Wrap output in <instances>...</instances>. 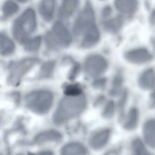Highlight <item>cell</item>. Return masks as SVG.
I'll list each match as a JSON object with an SVG mask.
<instances>
[{
  "label": "cell",
  "instance_id": "obj_27",
  "mask_svg": "<svg viewBox=\"0 0 155 155\" xmlns=\"http://www.w3.org/2000/svg\"><path fill=\"white\" fill-rule=\"evenodd\" d=\"M115 105L114 102L110 101L105 105L102 112V115L106 118H110L114 114Z\"/></svg>",
  "mask_w": 155,
  "mask_h": 155
},
{
  "label": "cell",
  "instance_id": "obj_28",
  "mask_svg": "<svg viewBox=\"0 0 155 155\" xmlns=\"http://www.w3.org/2000/svg\"><path fill=\"white\" fill-rule=\"evenodd\" d=\"M127 91H124L118 102V108L120 117L123 115V110L127 100Z\"/></svg>",
  "mask_w": 155,
  "mask_h": 155
},
{
  "label": "cell",
  "instance_id": "obj_21",
  "mask_svg": "<svg viewBox=\"0 0 155 155\" xmlns=\"http://www.w3.org/2000/svg\"><path fill=\"white\" fill-rule=\"evenodd\" d=\"M55 66V62L50 61L44 63L41 67L39 72V79H44L51 78Z\"/></svg>",
  "mask_w": 155,
  "mask_h": 155
},
{
  "label": "cell",
  "instance_id": "obj_19",
  "mask_svg": "<svg viewBox=\"0 0 155 155\" xmlns=\"http://www.w3.org/2000/svg\"><path fill=\"white\" fill-rule=\"evenodd\" d=\"M15 45L13 41L4 34L0 35V52L2 55L10 54L14 51Z\"/></svg>",
  "mask_w": 155,
  "mask_h": 155
},
{
  "label": "cell",
  "instance_id": "obj_1",
  "mask_svg": "<svg viewBox=\"0 0 155 155\" xmlns=\"http://www.w3.org/2000/svg\"><path fill=\"white\" fill-rule=\"evenodd\" d=\"M86 100L83 95L66 96L60 101L53 115L54 123L61 125L80 114L85 108Z\"/></svg>",
  "mask_w": 155,
  "mask_h": 155
},
{
  "label": "cell",
  "instance_id": "obj_12",
  "mask_svg": "<svg viewBox=\"0 0 155 155\" xmlns=\"http://www.w3.org/2000/svg\"><path fill=\"white\" fill-rule=\"evenodd\" d=\"M144 141L150 147L155 149V120L146 121L143 127Z\"/></svg>",
  "mask_w": 155,
  "mask_h": 155
},
{
  "label": "cell",
  "instance_id": "obj_14",
  "mask_svg": "<svg viewBox=\"0 0 155 155\" xmlns=\"http://www.w3.org/2000/svg\"><path fill=\"white\" fill-rule=\"evenodd\" d=\"M79 3L78 0L63 1L59 9V17L63 19L68 18L70 17L76 11Z\"/></svg>",
  "mask_w": 155,
  "mask_h": 155
},
{
  "label": "cell",
  "instance_id": "obj_17",
  "mask_svg": "<svg viewBox=\"0 0 155 155\" xmlns=\"http://www.w3.org/2000/svg\"><path fill=\"white\" fill-rule=\"evenodd\" d=\"M87 150L84 147L77 143H69L64 147L61 155H86Z\"/></svg>",
  "mask_w": 155,
  "mask_h": 155
},
{
  "label": "cell",
  "instance_id": "obj_7",
  "mask_svg": "<svg viewBox=\"0 0 155 155\" xmlns=\"http://www.w3.org/2000/svg\"><path fill=\"white\" fill-rule=\"evenodd\" d=\"M52 31L51 34L58 46L67 47L71 43L72 35L61 21H58L54 24Z\"/></svg>",
  "mask_w": 155,
  "mask_h": 155
},
{
  "label": "cell",
  "instance_id": "obj_30",
  "mask_svg": "<svg viewBox=\"0 0 155 155\" xmlns=\"http://www.w3.org/2000/svg\"><path fill=\"white\" fill-rule=\"evenodd\" d=\"M112 13L111 7L108 5L105 6L101 12V16L103 19H106L109 17Z\"/></svg>",
  "mask_w": 155,
  "mask_h": 155
},
{
  "label": "cell",
  "instance_id": "obj_8",
  "mask_svg": "<svg viewBox=\"0 0 155 155\" xmlns=\"http://www.w3.org/2000/svg\"><path fill=\"white\" fill-rule=\"evenodd\" d=\"M124 56L129 62L136 64L147 63L153 58V56L149 51L143 47L129 50L125 52Z\"/></svg>",
  "mask_w": 155,
  "mask_h": 155
},
{
  "label": "cell",
  "instance_id": "obj_35",
  "mask_svg": "<svg viewBox=\"0 0 155 155\" xmlns=\"http://www.w3.org/2000/svg\"><path fill=\"white\" fill-rule=\"evenodd\" d=\"M28 155H35L34 154H33L32 153H29Z\"/></svg>",
  "mask_w": 155,
  "mask_h": 155
},
{
  "label": "cell",
  "instance_id": "obj_33",
  "mask_svg": "<svg viewBox=\"0 0 155 155\" xmlns=\"http://www.w3.org/2000/svg\"><path fill=\"white\" fill-rule=\"evenodd\" d=\"M150 20L153 23H155V10L152 12L150 16Z\"/></svg>",
  "mask_w": 155,
  "mask_h": 155
},
{
  "label": "cell",
  "instance_id": "obj_23",
  "mask_svg": "<svg viewBox=\"0 0 155 155\" xmlns=\"http://www.w3.org/2000/svg\"><path fill=\"white\" fill-rule=\"evenodd\" d=\"M18 6L15 2L8 1L5 2L2 6V12L5 17H9L16 12Z\"/></svg>",
  "mask_w": 155,
  "mask_h": 155
},
{
  "label": "cell",
  "instance_id": "obj_10",
  "mask_svg": "<svg viewBox=\"0 0 155 155\" xmlns=\"http://www.w3.org/2000/svg\"><path fill=\"white\" fill-rule=\"evenodd\" d=\"M110 131L108 129L101 130L94 134L90 140L91 147L95 150L103 147L107 143L110 135Z\"/></svg>",
  "mask_w": 155,
  "mask_h": 155
},
{
  "label": "cell",
  "instance_id": "obj_24",
  "mask_svg": "<svg viewBox=\"0 0 155 155\" xmlns=\"http://www.w3.org/2000/svg\"><path fill=\"white\" fill-rule=\"evenodd\" d=\"M82 89L77 84H70L66 85L64 88V93L66 96H77L81 95Z\"/></svg>",
  "mask_w": 155,
  "mask_h": 155
},
{
  "label": "cell",
  "instance_id": "obj_29",
  "mask_svg": "<svg viewBox=\"0 0 155 155\" xmlns=\"http://www.w3.org/2000/svg\"><path fill=\"white\" fill-rule=\"evenodd\" d=\"M80 69V66L79 64L75 62L69 73L68 78L71 80L74 79L79 73Z\"/></svg>",
  "mask_w": 155,
  "mask_h": 155
},
{
  "label": "cell",
  "instance_id": "obj_32",
  "mask_svg": "<svg viewBox=\"0 0 155 155\" xmlns=\"http://www.w3.org/2000/svg\"><path fill=\"white\" fill-rule=\"evenodd\" d=\"M151 99V106L153 107H155V90L152 92L150 95Z\"/></svg>",
  "mask_w": 155,
  "mask_h": 155
},
{
  "label": "cell",
  "instance_id": "obj_5",
  "mask_svg": "<svg viewBox=\"0 0 155 155\" xmlns=\"http://www.w3.org/2000/svg\"><path fill=\"white\" fill-rule=\"evenodd\" d=\"M38 61L35 58H27L12 64L10 67L7 77L8 84L14 87L18 86L24 76Z\"/></svg>",
  "mask_w": 155,
  "mask_h": 155
},
{
  "label": "cell",
  "instance_id": "obj_2",
  "mask_svg": "<svg viewBox=\"0 0 155 155\" xmlns=\"http://www.w3.org/2000/svg\"><path fill=\"white\" fill-rule=\"evenodd\" d=\"M36 25L34 11L31 8L27 9L14 22L12 32L14 38L19 43H25L28 36L34 31Z\"/></svg>",
  "mask_w": 155,
  "mask_h": 155
},
{
  "label": "cell",
  "instance_id": "obj_20",
  "mask_svg": "<svg viewBox=\"0 0 155 155\" xmlns=\"http://www.w3.org/2000/svg\"><path fill=\"white\" fill-rule=\"evenodd\" d=\"M139 120V113L137 110L133 107L129 110L127 119L123 124L125 129L131 130L137 127Z\"/></svg>",
  "mask_w": 155,
  "mask_h": 155
},
{
  "label": "cell",
  "instance_id": "obj_16",
  "mask_svg": "<svg viewBox=\"0 0 155 155\" xmlns=\"http://www.w3.org/2000/svg\"><path fill=\"white\" fill-rule=\"evenodd\" d=\"M124 22L123 16L118 15L103 22V26L105 30L112 34H116L121 28Z\"/></svg>",
  "mask_w": 155,
  "mask_h": 155
},
{
  "label": "cell",
  "instance_id": "obj_22",
  "mask_svg": "<svg viewBox=\"0 0 155 155\" xmlns=\"http://www.w3.org/2000/svg\"><path fill=\"white\" fill-rule=\"evenodd\" d=\"M131 147V155H150L143 141L138 138L133 141Z\"/></svg>",
  "mask_w": 155,
  "mask_h": 155
},
{
  "label": "cell",
  "instance_id": "obj_3",
  "mask_svg": "<svg viewBox=\"0 0 155 155\" xmlns=\"http://www.w3.org/2000/svg\"><path fill=\"white\" fill-rule=\"evenodd\" d=\"M53 101L52 93L45 90L34 91L25 97L24 102L26 107L38 114H46L50 110Z\"/></svg>",
  "mask_w": 155,
  "mask_h": 155
},
{
  "label": "cell",
  "instance_id": "obj_6",
  "mask_svg": "<svg viewBox=\"0 0 155 155\" xmlns=\"http://www.w3.org/2000/svg\"><path fill=\"white\" fill-rule=\"evenodd\" d=\"M86 73L92 78H97L102 75L107 67V62L103 56L97 54L88 56L84 64Z\"/></svg>",
  "mask_w": 155,
  "mask_h": 155
},
{
  "label": "cell",
  "instance_id": "obj_4",
  "mask_svg": "<svg viewBox=\"0 0 155 155\" xmlns=\"http://www.w3.org/2000/svg\"><path fill=\"white\" fill-rule=\"evenodd\" d=\"M95 25L94 12L90 2L87 1L74 22L73 31L76 35H83L89 28Z\"/></svg>",
  "mask_w": 155,
  "mask_h": 155
},
{
  "label": "cell",
  "instance_id": "obj_18",
  "mask_svg": "<svg viewBox=\"0 0 155 155\" xmlns=\"http://www.w3.org/2000/svg\"><path fill=\"white\" fill-rule=\"evenodd\" d=\"M62 138L61 135L58 132L54 130L46 131L38 135L35 140L38 143L49 141H58Z\"/></svg>",
  "mask_w": 155,
  "mask_h": 155
},
{
  "label": "cell",
  "instance_id": "obj_13",
  "mask_svg": "<svg viewBox=\"0 0 155 155\" xmlns=\"http://www.w3.org/2000/svg\"><path fill=\"white\" fill-rule=\"evenodd\" d=\"M140 87L144 90L152 89L155 86V75L153 70L149 68L140 75L138 79Z\"/></svg>",
  "mask_w": 155,
  "mask_h": 155
},
{
  "label": "cell",
  "instance_id": "obj_11",
  "mask_svg": "<svg viewBox=\"0 0 155 155\" xmlns=\"http://www.w3.org/2000/svg\"><path fill=\"white\" fill-rule=\"evenodd\" d=\"M117 10L123 14L131 15L137 9L138 1L135 0H117L114 2Z\"/></svg>",
  "mask_w": 155,
  "mask_h": 155
},
{
  "label": "cell",
  "instance_id": "obj_9",
  "mask_svg": "<svg viewBox=\"0 0 155 155\" xmlns=\"http://www.w3.org/2000/svg\"><path fill=\"white\" fill-rule=\"evenodd\" d=\"M83 35L81 46L84 48L93 47L98 43L100 39V31L96 25L89 28Z\"/></svg>",
  "mask_w": 155,
  "mask_h": 155
},
{
  "label": "cell",
  "instance_id": "obj_31",
  "mask_svg": "<svg viewBox=\"0 0 155 155\" xmlns=\"http://www.w3.org/2000/svg\"><path fill=\"white\" fill-rule=\"evenodd\" d=\"M106 82L105 78L100 79L95 81L93 84V86L96 88H101L105 86Z\"/></svg>",
  "mask_w": 155,
  "mask_h": 155
},
{
  "label": "cell",
  "instance_id": "obj_34",
  "mask_svg": "<svg viewBox=\"0 0 155 155\" xmlns=\"http://www.w3.org/2000/svg\"><path fill=\"white\" fill-rule=\"evenodd\" d=\"M38 155H52V153L50 151H45L41 153Z\"/></svg>",
  "mask_w": 155,
  "mask_h": 155
},
{
  "label": "cell",
  "instance_id": "obj_15",
  "mask_svg": "<svg viewBox=\"0 0 155 155\" xmlns=\"http://www.w3.org/2000/svg\"><path fill=\"white\" fill-rule=\"evenodd\" d=\"M55 2L53 0L41 1L39 5V11L43 18L49 21L52 18L54 12Z\"/></svg>",
  "mask_w": 155,
  "mask_h": 155
},
{
  "label": "cell",
  "instance_id": "obj_26",
  "mask_svg": "<svg viewBox=\"0 0 155 155\" xmlns=\"http://www.w3.org/2000/svg\"><path fill=\"white\" fill-rule=\"evenodd\" d=\"M123 78L121 74L117 73L114 76L112 82V89L110 94L112 95H115L120 90L123 83Z\"/></svg>",
  "mask_w": 155,
  "mask_h": 155
},
{
  "label": "cell",
  "instance_id": "obj_25",
  "mask_svg": "<svg viewBox=\"0 0 155 155\" xmlns=\"http://www.w3.org/2000/svg\"><path fill=\"white\" fill-rule=\"evenodd\" d=\"M41 42V37L36 36L28 40L25 43V48L28 51H34L37 50L39 48Z\"/></svg>",
  "mask_w": 155,
  "mask_h": 155
}]
</instances>
